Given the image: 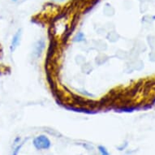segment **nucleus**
Instances as JSON below:
<instances>
[{"instance_id":"nucleus-1","label":"nucleus","mask_w":155,"mask_h":155,"mask_svg":"<svg viewBox=\"0 0 155 155\" xmlns=\"http://www.w3.org/2000/svg\"><path fill=\"white\" fill-rule=\"evenodd\" d=\"M33 145L37 150H46L51 147V141L46 135H39L33 139Z\"/></svg>"},{"instance_id":"nucleus-2","label":"nucleus","mask_w":155,"mask_h":155,"mask_svg":"<svg viewBox=\"0 0 155 155\" xmlns=\"http://www.w3.org/2000/svg\"><path fill=\"white\" fill-rule=\"evenodd\" d=\"M21 36H22V30L21 29H18L17 32L14 34L12 41H11L10 45V51L13 53L15 51V49L17 48L19 44L21 42Z\"/></svg>"},{"instance_id":"nucleus-3","label":"nucleus","mask_w":155,"mask_h":155,"mask_svg":"<svg viewBox=\"0 0 155 155\" xmlns=\"http://www.w3.org/2000/svg\"><path fill=\"white\" fill-rule=\"evenodd\" d=\"M44 48H45V41H44L43 39H41L40 41H38L35 45V52L34 53H35L37 57L41 54Z\"/></svg>"},{"instance_id":"nucleus-4","label":"nucleus","mask_w":155,"mask_h":155,"mask_svg":"<svg viewBox=\"0 0 155 155\" xmlns=\"http://www.w3.org/2000/svg\"><path fill=\"white\" fill-rule=\"evenodd\" d=\"M23 145H24V142H21V144H19V145H15V148H14V150H13L12 155H18V154H19V153H20V151H21V148H22Z\"/></svg>"},{"instance_id":"nucleus-5","label":"nucleus","mask_w":155,"mask_h":155,"mask_svg":"<svg viewBox=\"0 0 155 155\" xmlns=\"http://www.w3.org/2000/svg\"><path fill=\"white\" fill-rule=\"evenodd\" d=\"M98 151H99L100 154L101 155H110V153L109 151L107 150V148L104 147L103 145H99L98 147Z\"/></svg>"},{"instance_id":"nucleus-6","label":"nucleus","mask_w":155,"mask_h":155,"mask_svg":"<svg viewBox=\"0 0 155 155\" xmlns=\"http://www.w3.org/2000/svg\"><path fill=\"white\" fill-rule=\"evenodd\" d=\"M77 38H79V39H77V40H76V41H84V35H83V33H79V35L77 36Z\"/></svg>"},{"instance_id":"nucleus-7","label":"nucleus","mask_w":155,"mask_h":155,"mask_svg":"<svg viewBox=\"0 0 155 155\" xmlns=\"http://www.w3.org/2000/svg\"><path fill=\"white\" fill-rule=\"evenodd\" d=\"M21 142V137H17L14 140V145H19V143Z\"/></svg>"},{"instance_id":"nucleus-8","label":"nucleus","mask_w":155,"mask_h":155,"mask_svg":"<svg viewBox=\"0 0 155 155\" xmlns=\"http://www.w3.org/2000/svg\"><path fill=\"white\" fill-rule=\"evenodd\" d=\"M13 2H16V1H17V0H12Z\"/></svg>"}]
</instances>
